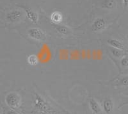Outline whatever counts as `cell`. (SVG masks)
<instances>
[{"label":"cell","instance_id":"obj_1","mask_svg":"<svg viewBox=\"0 0 128 114\" xmlns=\"http://www.w3.org/2000/svg\"><path fill=\"white\" fill-rule=\"evenodd\" d=\"M34 106L41 114H54L56 111L44 98L37 93L35 94Z\"/></svg>","mask_w":128,"mask_h":114},{"label":"cell","instance_id":"obj_2","mask_svg":"<svg viewBox=\"0 0 128 114\" xmlns=\"http://www.w3.org/2000/svg\"><path fill=\"white\" fill-rule=\"evenodd\" d=\"M28 35L32 39L38 42H43L46 40V34L39 28H31L28 30Z\"/></svg>","mask_w":128,"mask_h":114},{"label":"cell","instance_id":"obj_3","mask_svg":"<svg viewBox=\"0 0 128 114\" xmlns=\"http://www.w3.org/2000/svg\"><path fill=\"white\" fill-rule=\"evenodd\" d=\"M5 102L11 108H17L20 105L21 98L17 92H10L6 95Z\"/></svg>","mask_w":128,"mask_h":114},{"label":"cell","instance_id":"obj_4","mask_svg":"<svg viewBox=\"0 0 128 114\" xmlns=\"http://www.w3.org/2000/svg\"><path fill=\"white\" fill-rule=\"evenodd\" d=\"M22 12L19 9H15L8 12L6 15V20L10 22H17L20 21L22 17Z\"/></svg>","mask_w":128,"mask_h":114},{"label":"cell","instance_id":"obj_5","mask_svg":"<svg viewBox=\"0 0 128 114\" xmlns=\"http://www.w3.org/2000/svg\"><path fill=\"white\" fill-rule=\"evenodd\" d=\"M106 20L102 18H98L94 21L92 26V30L94 32H100L106 28Z\"/></svg>","mask_w":128,"mask_h":114},{"label":"cell","instance_id":"obj_6","mask_svg":"<svg viewBox=\"0 0 128 114\" xmlns=\"http://www.w3.org/2000/svg\"><path fill=\"white\" fill-rule=\"evenodd\" d=\"M22 8L24 10V12L26 14V16L30 20H31L33 23L37 24L38 21V14L33 11L31 8L26 6H21Z\"/></svg>","mask_w":128,"mask_h":114},{"label":"cell","instance_id":"obj_7","mask_svg":"<svg viewBox=\"0 0 128 114\" xmlns=\"http://www.w3.org/2000/svg\"><path fill=\"white\" fill-rule=\"evenodd\" d=\"M89 106L94 114H101L102 110L100 105L94 99H91L89 101Z\"/></svg>","mask_w":128,"mask_h":114},{"label":"cell","instance_id":"obj_8","mask_svg":"<svg viewBox=\"0 0 128 114\" xmlns=\"http://www.w3.org/2000/svg\"><path fill=\"white\" fill-rule=\"evenodd\" d=\"M50 18L52 23L54 24H60L63 20V15L61 12L55 11L51 14Z\"/></svg>","mask_w":128,"mask_h":114},{"label":"cell","instance_id":"obj_9","mask_svg":"<svg viewBox=\"0 0 128 114\" xmlns=\"http://www.w3.org/2000/svg\"><path fill=\"white\" fill-rule=\"evenodd\" d=\"M56 26L54 27L56 30L58 32V33L64 36H68L71 34V30L68 26H66L65 25L60 24H55Z\"/></svg>","mask_w":128,"mask_h":114},{"label":"cell","instance_id":"obj_10","mask_svg":"<svg viewBox=\"0 0 128 114\" xmlns=\"http://www.w3.org/2000/svg\"><path fill=\"white\" fill-rule=\"evenodd\" d=\"M108 44L110 46V47L115 48L118 50H123L124 48V44L119 40L115 39V38H110L108 40Z\"/></svg>","mask_w":128,"mask_h":114},{"label":"cell","instance_id":"obj_11","mask_svg":"<svg viewBox=\"0 0 128 114\" xmlns=\"http://www.w3.org/2000/svg\"><path fill=\"white\" fill-rule=\"evenodd\" d=\"M114 109L113 102L110 99H106L103 101V110L106 114H111Z\"/></svg>","mask_w":128,"mask_h":114},{"label":"cell","instance_id":"obj_12","mask_svg":"<svg viewBox=\"0 0 128 114\" xmlns=\"http://www.w3.org/2000/svg\"><path fill=\"white\" fill-rule=\"evenodd\" d=\"M102 7L106 9H112L115 8L116 3L115 0H104L102 2Z\"/></svg>","mask_w":128,"mask_h":114},{"label":"cell","instance_id":"obj_13","mask_svg":"<svg viewBox=\"0 0 128 114\" xmlns=\"http://www.w3.org/2000/svg\"><path fill=\"white\" fill-rule=\"evenodd\" d=\"M27 62L31 66H36L38 63V57L35 54H30L27 58Z\"/></svg>","mask_w":128,"mask_h":114},{"label":"cell","instance_id":"obj_14","mask_svg":"<svg viewBox=\"0 0 128 114\" xmlns=\"http://www.w3.org/2000/svg\"><path fill=\"white\" fill-rule=\"evenodd\" d=\"M110 51L112 55L114 56V57H115V58H120V57L122 56V55H123L122 50H118V49L115 48L113 47H110Z\"/></svg>","mask_w":128,"mask_h":114},{"label":"cell","instance_id":"obj_15","mask_svg":"<svg viewBox=\"0 0 128 114\" xmlns=\"http://www.w3.org/2000/svg\"><path fill=\"white\" fill-rule=\"evenodd\" d=\"M120 64L122 67L127 68L128 67V58L127 56H122L120 60Z\"/></svg>","mask_w":128,"mask_h":114},{"label":"cell","instance_id":"obj_16","mask_svg":"<svg viewBox=\"0 0 128 114\" xmlns=\"http://www.w3.org/2000/svg\"><path fill=\"white\" fill-rule=\"evenodd\" d=\"M120 84L123 86H128V76H124L120 80Z\"/></svg>","mask_w":128,"mask_h":114},{"label":"cell","instance_id":"obj_17","mask_svg":"<svg viewBox=\"0 0 128 114\" xmlns=\"http://www.w3.org/2000/svg\"><path fill=\"white\" fill-rule=\"evenodd\" d=\"M7 114H18L17 112H16L15 111V110H9Z\"/></svg>","mask_w":128,"mask_h":114},{"label":"cell","instance_id":"obj_18","mask_svg":"<svg viewBox=\"0 0 128 114\" xmlns=\"http://www.w3.org/2000/svg\"><path fill=\"white\" fill-rule=\"evenodd\" d=\"M123 1V3H124V6H128V0H122Z\"/></svg>","mask_w":128,"mask_h":114},{"label":"cell","instance_id":"obj_19","mask_svg":"<svg viewBox=\"0 0 128 114\" xmlns=\"http://www.w3.org/2000/svg\"></svg>","mask_w":128,"mask_h":114}]
</instances>
